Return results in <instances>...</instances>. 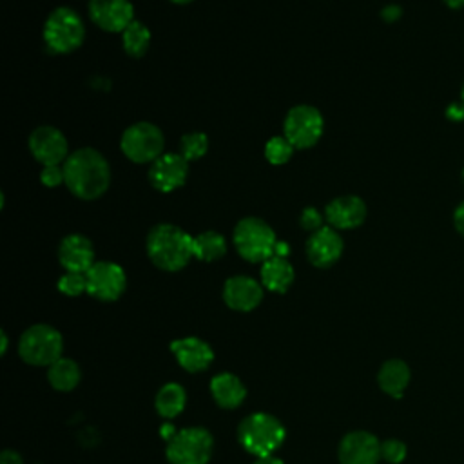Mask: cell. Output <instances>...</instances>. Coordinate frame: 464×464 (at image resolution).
Listing matches in <instances>:
<instances>
[{
	"label": "cell",
	"mask_w": 464,
	"mask_h": 464,
	"mask_svg": "<svg viewBox=\"0 0 464 464\" xmlns=\"http://www.w3.org/2000/svg\"><path fill=\"white\" fill-rule=\"evenodd\" d=\"M67 188L80 199L100 198L111 181L107 160L94 149L83 147L74 150L63 161Z\"/></svg>",
	"instance_id": "6da1fadb"
},
{
	"label": "cell",
	"mask_w": 464,
	"mask_h": 464,
	"mask_svg": "<svg viewBox=\"0 0 464 464\" xmlns=\"http://www.w3.org/2000/svg\"><path fill=\"white\" fill-rule=\"evenodd\" d=\"M145 248L150 261L167 272L181 270L194 257L192 236L170 223L154 225L149 230Z\"/></svg>",
	"instance_id": "7a4b0ae2"
},
{
	"label": "cell",
	"mask_w": 464,
	"mask_h": 464,
	"mask_svg": "<svg viewBox=\"0 0 464 464\" xmlns=\"http://www.w3.org/2000/svg\"><path fill=\"white\" fill-rule=\"evenodd\" d=\"M286 430L281 420L270 413H252L239 422L237 440L252 455L268 457L285 440Z\"/></svg>",
	"instance_id": "3957f363"
},
{
	"label": "cell",
	"mask_w": 464,
	"mask_h": 464,
	"mask_svg": "<svg viewBox=\"0 0 464 464\" xmlns=\"http://www.w3.org/2000/svg\"><path fill=\"white\" fill-rule=\"evenodd\" d=\"M232 237L237 254L250 263H261L276 256V232L259 218H243L236 225Z\"/></svg>",
	"instance_id": "277c9868"
},
{
	"label": "cell",
	"mask_w": 464,
	"mask_h": 464,
	"mask_svg": "<svg viewBox=\"0 0 464 464\" xmlns=\"http://www.w3.org/2000/svg\"><path fill=\"white\" fill-rule=\"evenodd\" d=\"M85 25L80 14L67 7H56L45 20L44 40L49 51L58 54H67L76 51L83 44Z\"/></svg>",
	"instance_id": "5b68a950"
},
{
	"label": "cell",
	"mask_w": 464,
	"mask_h": 464,
	"mask_svg": "<svg viewBox=\"0 0 464 464\" xmlns=\"http://www.w3.org/2000/svg\"><path fill=\"white\" fill-rule=\"evenodd\" d=\"M62 334L49 324L29 326L18 341L20 357L33 366H51L62 357Z\"/></svg>",
	"instance_id": "8992f818"
},
{
	"label": "cell",
	"mask_w": 464,
	"mask_h": 464,
	"mask_svg": "<svg viewBox=\"0 0 464 464\" xmlns=\"http://www.w3.org/2000/svg\"><path fill=\"white\" fill-rule=\"evenodd\" d=\"M214 439L205 428H183L167 442L170 464H207L212 457Z\"/></svg>",
	"instance_id": "52a82bcc"
},
{
	"label": "cell",
	"mask_w": 464,
	"mask_h": 464,
	"mask_svg": "<svg viewBox=\"0 0 464 464\" xmlns=\"http://www.w3.org/2000/svg\"><path fill=\"white\" fill-rule=\"evenodd\" d=\"M163 132L149 121H138L121 134V152L134 163H149L163 154Z\"/></svg>",
	"instance_id": "ba28073f"
},
{
	"label": "cell",
	"mask_w": 464,
	"mask_h": 464,
	"mask_svg": "<svg viewBox=\"0 0 464 464\" xmlns=\"http://www.w3.org/2000/svg\"><path fill=\"white\" fill-rule=\"evenodd\" d=\"M324 120L323 114L312 105H295L286 112L285 118V138L294 149H310L323 136Z\"/></svg>",
	"instance_id": "9c48e42d"
},
{
	"label": "cell",
	"mask_w": 464,
	"mask_h": 464,
	"mask_svg": "<svg viewBox=\"0 0 464 464\" xmlns=\"http://www.w3.org/2000/svg\"><path fill=\"white\" fill-rule=\"evenodd\" d=\"M87 294L100 301H116L127 286L125 272L112 261H96L87 272Z\"/></svg>",
	"instance_id": "30bf717a"
},
{
	"label": "cell",
	"mask_w": 464,
	"mask_h": 464,
	"mask_svg": "<svg viewBox=\"0 0 464 464\" xmlns=\"http://www.w3.org/2000/svg\"><path fill=\"white\" fill-rule=\"evenodd\" d=\"M29 150L34 156L36 161H40L44 167L47 165H60L62 161L67 160V140L65 136L51 127V125H42L36 127L31 136H29Z\"/></svg>",
	"instance_id": "8fae6325"
},
{
	"label": "cell",
	"mask_w": 464,
	"mask_h": 464,
	"mask_svg": "<svg viewBox=\"0 0 464 464\" xmlns=\"http://www.w3.org/2000/svg\"><path fill=\"white\" fill-rule=\"evenodd\" d=\"M188 174V161L181 154L165 152L149 167V181L160 192H170L181 187Z\"/></svg>",
	"instance_id": "7c38bea8"
},
{
	"label": "cell",
	"mask_w": 464,
	"mask_h": 464,
	"mask_svg": "<svg viewBox=\"0 0 464 464\" xmlns=\"http://www.w3.org/2000/svg\"><path fill=\"white\" fill-rule=\"evenodd\" d=\"M381 459V442L370 431H350L339 444L341 464H377Z\"/></svg>",
	"instance_id": "4fadbf2b"
},
{
	"label": "cell",
	"mask_w": 464,
	"mask_h": 464,
	"mask_svg": "<svg viewBox=\"0 0 464 464\" xmlns=\"http://www.w3.org/2000/svg\"><path fill=\"white\" fill-rule=\"evenodd\" d=\"M89 16L103 31H123L134 20L129 0H89Z\"/></svg>",
	"instance_id": "5bb4252c"
},
{
	"label": "cell",
	"mask_w": 464,
	"mask_h": 464,
	"mask_svg": "<svg viewBox=\"0 0 464 464\" xmlns=\"http://www.w3.org/2000/svg\"><path fill=\"white\" fill-rule=\"evenodd\" d=\"M343 239L332 227H321L306 241V257L317 268L332 266L343 254Z\"/></svg>",
	"instance_id": "9a60e30c"
},
{
	"label": "cell",
	"mask_w": 464,
	"mask_h": 464,
	"mask_svg": "<svg viewBox=\"0 0 464 464\" xmlns=\"http://www.w3.org/2000/svg\"><path fill=\"white\" fill-rule=\"evenodd\" d=\"M58 261L67 272L85 274L96 263L91 239L82 234L65 236L58 246Z\"/></svg>",
	"instance_id": "2e32d148"
},
{
	"label": "cell",
	"mask_w": 464,
	"mask_h": 464,
	"mask_svg": "<svg viewBox=\"0 0 464 464\" xmlns=\"http://www.w3.org/2000/svg\"><path fill=\"white\" fill-rule=\"evenodd\" d=\"M223 299L228 308L237 312L254 310L263 299L261 285L246 276H234L225 281Z\"/></svg>",
	"instance_id": "e0dca14e"
},
{
	"label": "cell",
	"mask_w": 464,
	"mask_h": 464,
	"mask_svg": "<svg viewBox=\"0 0 464 464\" xmlns=\"http://www.w3.org/2000/svg\"><path fill=\"white\" fill-rule=\"evenodd\" d=\"M324 218L332 228H357L366 219V205L359 196H339L324 207Z\"/></svg>",
	"instance_id": "ac0fdd59"
},
{
	"label": "cell",
	"mask_w": 464,
	"mask_h": 464,
	"mask_svg": "<svg viewBox=\"0 0 464 464\" xmlns=\"http://www.w3.org/2000/svg\"><path fill=\"white\" fill-rule=\"evenodd\" d=\"M170 350L176 355L179 366L192 373L207 370L210 366V362L214 361L212 348L198 337L178 339L170 344Z\"/></svg>",
	"instance_id": "d6986e66"
},
{
	"label": "cell",
	"mask_w": 464,
	"mask_h": 464,
	"mask_svg": "<svg viewBox=\"0 0 464 464\" xmlns=\"http://www.w3.org/2000/svg\"><path fill=\"white\" fill-rule=\"evenodd\" d=\"M210 392L214 401L221 408H237L246 397V388L243 386V382L234 373L227 372L212 377Z\"/></svg>",
	"instance_id": "ffe728a7"
},
{
	"label": "cell",
	"mask_w": 464,
	"mask_h": 464,
	"mask_svg": "<svg viewBox=\"0 0 464 464\" xmlns=\"http://www.w3.org/2000/svg\"><path fill=\"white\" fill-rule=\"evenodd\" d=\"M410 377L411 373L404 361L390 359L381 366L377 373V382L384 393L392 397H402L406 386L410 384Z\"/></svg>",
	"instance_id": "44dd1931"
},
{
	"label": "cell",
	"mask_w": 464,
	"mask_h": 464,
	"mask_svg": "<svg viewBox=\"0 0 464 464\" xmlns=\"http://www.w3.org/2000/svg\"><path fill=\"white\" fill-rule=\"evenodd\" d=\"M261 283L265 288L272 292H286L288 286L294 283V268L286 261V257L272 256L270 259L263 261L261 266Z\"/></svg>",
	"instance_id": "7402d4cb"
},
{
	"label": "cell",
	"mask_w": 464,
	"mask_h": 464,
	"mask_svg": "<svg viewBox=\"0 0 464 464\" xmlns=\"http://www.w3.org/2000/svg\"><path fill=\"white\" fill-rule=\"evenodd\" d=\"M185 402H187L185 388L178 382H169L163 388H160V392L156 393L154 406L161 417L172 419L183 411Z\"/></svg>",
	"instance_id": "603a6c76"
},
{
	"label": "cell",
	"mask_w": 464,
	"mask_h": 464,
	"mask_svg": "<svg viewBox=\"0 0 464 464\" xmlns=\"http://www.w3.org/2000/svg\"><path fill=\"white\" fill-rule=\"evenodd\" d=\"M80 377L82 373L78 364L72 359H65V357H60L58 361H54L47 372V379L51 386L58 392H71L80 382Z\"/></svg>",
	"instance_id": "cb8c5ba5"
},
{
	"label": "cell",
	"mask_w": 464,
	"mask_h": 464,
	"mask_svg": "<svg viewBox=\"0 0 464 464\" xmlns=\"http://www.w3.org/2000/svg\"><path fill=\"white\" fill-rule=\"evenodd\" d=\"M227 252V241L219 232L207 230L192 237V254L199 261H216Z\"/></svg>",
	"instance_id": "d4e9b609"
},
{
	"label": "cell",
	"mask_w": 464,
	"mask_h": 464,
	"mask_svg": "<svg viewBox=\"0 0 464 464\" xmlns=\"http://www.w3.org/2000/svg\"><path fill=\"white\" fill-rule=\"evenodd\" d=\"M121 44L129 56L140 58L147 53L150 45V31L147 25H143L140 20H132L123 31H121Z\"/></svg>",
	"instance_id": "484cf974"
},
{
	"label": "cell",
	"mask_w": 464,
	"mask_h": 464,
	"mask_svg": "<svg viewBox=\"0 0 464 464\" xmlns=\"http://www.w3.org/2000/svg\"><path fill=\"white\" fill-rule=\"evenodd\" d=\"M207 149H208V138H207L205 132H188V134L181 136L179 154L187 161H192V160H198V158L205 156Z\"/></svg>",
	"instance_id": "4316f807"
},
{
	"label": "cell",
	"mask_w": 464,
	"mask_h": 464,
	"mask_svg": "<svg viewBox=\"0 0 464 464\" xmlns=\"http://www.w3.org/2000/svg\"><path fill=\"white\" fill-rule=\"evenodd\" d=\"M294 154V145L285 136H274L265 145V158L272 165L286 163Z\"/></svg>",
	"instance_id": "83f0119b"
},
{
	"label": "cell",
	"mask_w": 464,
	"mask_h": 464,
	"mask_svg": "<svg viewBox=\"0 0 464 464\" xmlns=\"http://www.w3.org/2000/svg\"><path fill=\"white\" fill-rule=\"evenodd\" d=\"M58 290L65 295L76 297L83 292H87V277L85 274L80 272H65L60 279H58Z\"/></svg>",
	"instance_id": "f1b7e54d"
},
{
	"label": "cell",
	"mask_w": 464,
	"mask_h": 464,
	"mask_svg": "<svg viewBox=\"0 0 464 464\" xmlns=\"http://www.w3.org/2000/svg\"><path fill=\"white\" fill-rule=\"evenodd\" d=\"M381 459L390 464H401L406 459V444L397 439H388L381 442Z\"/></svg>",
	"instance_id": "f546056e"
},
{
	"label": "cell",
	"mask_w": 464,
	"mask_h": 464,
	"mask_svg": "<svg viewBox=\"0 0 464 464\" xmlns=\"http://www.w3.org/2000/svg\"><path fill=\"white\" fill-rule=\"evenodd\" d=\"M40 181L45 187H58L60 183H65L63 167H60V165H47V167H44L42 172H40Z\"/></svg>",
	"instance_id": "4dcf8cb0"
},
{
	"label": "cell",
	"mask_w": 464,
	"mask_h": 464,
	"mask_svg": "<svg viewBox=\"0 0 464 464\" xmlns=\"http://www.w3.org/2000/svg\"><path fill=\"white\" fill-rule=\"evenodd\" d=\"M299 223L304 230H310V232H315L323 227V216L314 208V207H306L301 210V216H299Z\"/></svg>",
	"instance_id": "1f68e13d"
},
{
	"label": "cell",
	"mask_w": 464,
	"mask_h": 464,
	"mask_svg": "<svg viewBox=\"0 0 464 464\" xmlns=\"http://www.w3.org/2000/svg\"><path fill=\"white\" fill-rule=\"evenodd\" d=\"M446 118L451 121H462L464 120V105L462 103H451L446 109Z\"/></svg>",
	"instance_id": "d6a6232c"
},
{
	"label": "cell",
	"mask_w": 464,
	"mask_h": 464,
	"mask_svg": "<svg viewBox=\"0 0 464 464\" xmlns=\"http://www.w3.org/2000/svg\"><path fill=\"white\" fill-rule=\"evenodd\" d=\"M0 464H24L22 457L13 450H4L0 457Z\"/></svg>",
	"instance_id": "836d02e7"
},
{
	"label": "cell",
	"mask_w": 464,
	"mask_h": 464,
	"mask_svg": "<svg viewBox=\"0 0 464 464\" xmlns=\"http://www.w3.org/2000/svg\"><path fill=\"white\" fill-rule=\"evenodd\" d=\"M453 223H455V228L464 236V203H460L455 212H453Z\"/></svg>",
	"instance_id": "e575fe53"
},
{
	"label": "cell",
	"mask_w": 464,
	"mask_h": 464,
	"mask_svg": "<svg viewBox=\"0 0 464 464\" xmlns=\"http://www.w3.org/2000/svg\"><path fill=\"white\" fill-rule=\"evenodd\" d=\"M382 16H384L388 22H393L395 18H399V16H401V9H399L397 5H388V7H384Z\"/></svg>",
	"instance_id": "d590c367"
},
{
	"label": "cell",
	"mask_w": 464,
	"mask_h": 464,
	"mask_svg": "<svg viewBox=\"0 0 464 464\" xmlns=\"http://www.w3.org/2000/svg\"><path fill=\"white\" fill-rule=\"evenodd\" d=\"M254 464H283V460L277 459V457L268 455V457H257V460Z\"/></svg>",
	"instance_id": "8d00e7d4"
},
{
	"label": "cell",
	"mask_w": 464,
	"mask_h": 464,
	"mask_svg": "<svg viewBox=\"0 0 464 464\" xmlns=\"http://www.w3.org/2000/svg\"><path fill=\"white\" fill-rule=\"evenodd\" d=\"M288 254V245L283 243V241H277V246H276V256H281V257H286Z\"/></svg>",
	"instance_id": "74e56055"
},
{
	"label": "cell",
	"mask_w": 464,
	"mask_h": 464,
	"mask_svg": "<svg viewBox=\"0 0 464 464\" xmlns=\"http://www.w3.org/2000/svg\"><path fill=\"white\" fill-rule=\"evenodd\" d=\"M444 4L451 9H459V7L464 5V0H444Z\"/></svg>",
	"instance_id": "f35d334b"
},
{
	"label": "cell",
	"mask_w": 464,
	"mask_h": 464,
	"mask_svg": "<svg viewBox=\"0 0 464 464\" xmlns=\"http://www.w3.org/2000/svg\"><path fill=\"white\" fill-rule=\"evenodd\" d=\"M0 337H2V353H5V350H7V335H5V332H2Z\"/></svg>",
	"instance_id": "ab89813d"
},
{
	"label": "cell",
	"mask_w": 464,
	"mask_h": 464,
	"mask_svg": "<svg viewBox=\"0 0 464 464\" xmlns=\"http://www.w3.org/2000/svg\"><path fill=\"white\" fill-rule=\"evenodd\" d=\"M170 2H174V4H188L192 0H170Z\"/></svg>",
	"instance_id": "60d3db41"
},
{
	"label": "cell",
	"mask_w": 464,
	"mask_h": 464,
	"mask_svg": "<svg viewBox=\"0 0 464 464\" xmlns=\"http://www.w3.org/2000/svg\"><path fill=\"white\" fill-rule=\"evenodd\" d=\"M460 103L464 105V85H462V91H460Z\"/></svg>",
	"instance_id": "b9f144b4"
},
{
	"label": "cell",
	"mask_w": 464,
	"mask_h": 464,
	"mask_svg": "<svg viewBox=\"0 0 464 464\" xmlns=\"http://www.w3.org/2000/svg\"><path fill=\"white\" fill-rule=\"evenodd\" d=\"M462 181H464V170H462Z\"/></svg>",
	"instance_id": "7bdbcfd3"
}]
</instances>
